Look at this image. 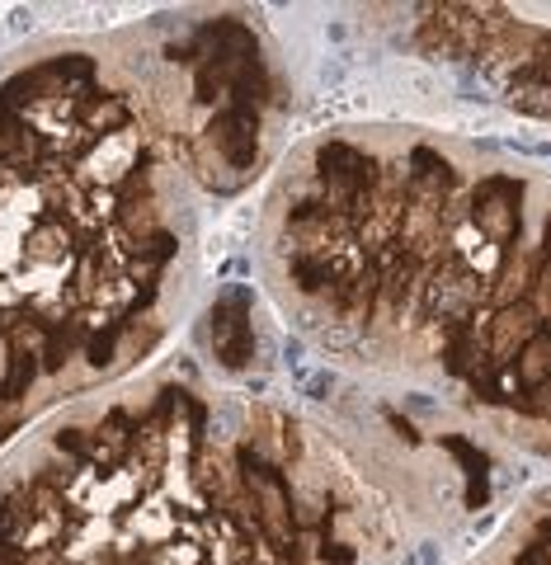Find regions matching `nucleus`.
Here are the masks:
<instances>
[{
	"label": "nucleus",
	"mask_w": 551,
	"mask_h": 565,
	"mask_svg": "<svg viewBox=\"0 0 551 565\" xmlns=\"http://www.w3.org/2000/svg\"><path fill=\"white\" fill-rule=\"evenodd\" d=\"M269 302L340 377L551 457V174L424 122H340L259 203Z\"/></svg>",
	"instance_id": "obj_1"
},
{
	"label": "nucleus",
	"mask_w": 551,
	"mask_h": 565,
	"mask_svg": "<svg viewBox=\"0 0 551 565\" xmlns=\"http://www.w3.org/2000/svg\"><path fill=\"white\" fill-rule=\"evenodd\" d=\"M203 199L128 29L0 62V457L147 373L199 288Z\"/></svg>",
	"instance_id": "obj_2"
},
{
	"label": "nucleus",
	"mask_w": 551,
	"mask_h": 565,
	"mask_svg": "<svg viewBox=\"0 0 551 565\" xmlns=\"http://www.w3.org/2000/svg\"><path fill=\"white\" fill-rule=\"evenodd\" d=\"M0 565H411V523L316 415L161 363L0 457Z\"/></svg>",
	"instance_id": "obj_3"
},
{
	"label": "nucleus",
	"mask_w": 551,
	"mask_h": 565,
	"mask_svg": "<svg viewBox=\"0 0 551 565\" xmlns=\"http://www.w3.org/2000/svg\"><path fill=\"white\" fill-rule=\"evenodd\" d=\"M141 76L208 199H236L283 166L293 71L255 10H184L128 24Z\"/></svg>",
	"instance_id": "obj_4"
},
{
	"label": "nucleus",
	"mask_w": 551,
	"mask_h": 565,
	"mask_svg": "<svg viewBox=\"0 0 551 565\" xmlns=\"http://www.w3.org/2000/svg\"><path fill=\"white\" fill-rule=\"evenodd\" d=\"M321 424L411 533L453 537L513 486V452L486 424L430 396L340 377Z\"/></svg>",
	"instance_id": "obj_5"
},
{
	"label": "nucleus",
	"mask_w": 551,
	"mask_h": 565,
	"mask_svg": "<svg viewBox=\"0 0 551 565\" xmlns=\"http://www.w3.org/2000/svg\"><path fill=\"white\" fill-rule=\"evenodd\" d=\"M396 14V39L424 62L457 71L486 99L551 128V24L505 6H415Z\"/></svg>",
	"instance_id": "obj_6"
},
{
	"label": "nucleus",
	"mask_w": 551,
	"mask_h": 565,
	"mask_svg": "<svg viewBox=\"0 0 551 565\" xmlns=\"http://www.w3.org/2000/svg\"><path fill=\"white\" fill-rule=\"evenodd\" d=\"M462 565H551V486L528 490Z\"/></svg>",
	"instance_id": "obj_7"
}]
</instances>
